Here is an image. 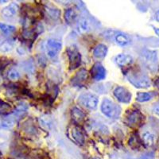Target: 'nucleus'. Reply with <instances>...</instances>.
Here are the masks:
<instances>
[{
    "mask_svg": "<svg viewBox=\"0 0 159 159\" xmlns=\"http://www.w3.org/2000/svg\"><path fill=\"white\" fill-rule=\"evenodd\" d=\"M101 111L105 116L111 119H116L121 113V108L108 98L103 99L101 104Z\"/></svg>",
    "mask_w": 159,
    "mask_h": 159,
    "instance_id": "f257e3e1",
    "label": "nucleus"
},
{
    "mask_svg": "<svg viewBox=\"0 0 159 159\" xmlns=\"http://www.w3.org/2000/svg\"><path fill=\"white\" fill-rule=\"evenodd\" d=\"M143 62L150 71H155L157 69V52L156 50L146 49L142 54Z\"/></svg>",
    "mask_w": 159,
    "mask_h": 159,
    "instance_id": "f03ea898",
    "label": "nucleus"
},
{
    "mask_svg": "<svg viewBox=\"0 0 159 159\" xmlns=\"http://www.w3.org/2000/svg\"><path fill=\"white\" fill-rule=\"evenodd\" d=\"M130 84L138 89H147L150 87V80L148 76L139 73H130L127 76Z\"/></svg>",
    "mask_w": 159,
    "mask_h": 159,
    "instance_id": "7ed1b4c3",
    "label": "nucleus"
},
{
    "mask_svg": "<svg viewBox=\"0 0 159 159\" xmlns=\"http://www.w3.org/2000/svg\"><path fill=\"white\" fill-rule=\"evenodd\" d=\"M79 103L84 107L85 108L89 110H95L96 109L99 103V97L92 93H84L79 96Z\"/></svg>",
    "mask_w": 159,
    "mask_h": 159,
    "instance_id": "20e7f679",
    "label": "nucleus"
},
{
    "mask_svg": "<svg viewBox=\"0 0 159 159\" xmlns=\"http://www.w3.org/2000/svg\"><path fill=\"white\" fill-rule=\"evenodd\" d=\"M67 53L69 56L71 70H73L79 67L81 63V55L80 53L77 48L75 45L69 46L67 49Z\"/></svg>",
    "mask_w": 159,
    "mask_h": 159,
    "instance_id": "39448f33",
    "label": "nucleus"
},
{
    "mask_svg": "<svg viewBox=\"0 0 159 159\" xmlns=\"http://www.w3.org/2000/svg\"><path fill=\"white\" fill-rule=\"evenodd\" d=\"M62 44L59 40L57 39H49L45 45V51L47 53L48 57L50 58H53L59 53V52L61 50Z\"/></svg>",
    "mask_w": 159,
    "mask_h": 159,
    "instance_id": "423d86ee",
    "label": "nucleus"
},
{
    "mask_svg": "<svg viewBox=\"0 0 159 159\" xmlns=\"http://www.w3.org/2000/svg\"><path fill=\"white\" fill-rule=\"evenodd\" d=\"M115 97L117 99L118 101L123 103H129L131 101L132 95L130 91L127 89L122 86H118L115 89L113 92Z\"/></svg>",
    "mask_w": 159,
    "mask_h": 159,
    "instance_id": "0eeeda50",
    "label": "nucleus"
},
{
    "mask_svg": "<svg viewBox=\"0 0 159 159\" xmlns=\"http://www.w3.org/2000/svg\"><path fill=\"white\" fill-rule=\"evenodd\" d=\"M91 75L95 80L99 81L106 77V69L101 64L97 62L92 66L91 69Z\"/></svg>",
    "mask_w": 159,
    "mask_h": 159,
    "instance_id": "6e6552de",
    "label": "nucleus"
},
{
    "mask_svg": "<svg viewBox=\"0 0 159 159\" xmlns=\"http://www.w3.org/2000/svg\"><path fill=\"white\" fill-rule=\"evenodd\" d=\"M19 10V6L15 2L9 4L1 11V15L4 18H12L16 16Z\"/></svg>",
    "mask_w": 159,
    "mask_h": 159,
    "instance_id": "1a4fd4ad",
    "label": "nucleus"
},
{
    "mask_svg": "<svg viewBox=\"0 0 159 159\" xmlns=\"http://www.w3.org/2000/svg\"><path fill=\"white\" fill-rule=\"evenodd\" d=\"M143 116L139 111H134L128 115L126 118V122L130 127H136L141 123Z\"/></svg>",
    "mask_w": 159,
    "mask_h": 159,
    "instance_id": "9d476101",
    "label": "nucleus"
},
{
    "mask_svg": "<svg viewBox=\"0 0 159 159\" xmlns=\"http://www.w3.org/2000/svg\"><path fill=\"white\" fill-rule=\"evenodd\" d=\"M70 137L77 144L83 145L84 143V136L77 127L74 126L70 129Z\"/></svg>",
    "mask_w": 159,
    "mask_h": 159,
    "instance_id": "9b49d317",
    "label": "nucleus"
},
{
    "mask_svg": "<svg viewBox=\"0 0 159 159\" xmlns=\"http://www.w3.org/2000/svg\"><path fill=\"white\" fill-rule=\"evenodd\" d=\"M88 79V72L85 69H80L79 72L76 73V76L72 78V84L74 85H81L82 84L84 83Z\"/></svg>",
    "mask_w": 159,
    "mask_h": 159,
    "instance_id": "f8f14e48",
    "label": "nucleus"
},
{
    "mask_svg": "<svg viewBox=\"0 0 159 159\" xmlns=\"http://www.w3.org/2000/svg\"><path fill=\"white\" fill-rule=\"evenodd\" d=\"M107 45H103V44H99L95 48L94 51H93V55L95 57L98 58V59H103L107 54Z\"/></svg>",
    "mask_w": 159,
    "mask_h": 159,
    "instance_id": "ddd939ff",
    "label": "nucleus"
},
{
    "mask_svg": "<svg viewBox=\"0 0 159 159\" xmlns=\"http://www.w3.org/2000/svg\"><path fill=\"white\" fill-rule=\"evenodd\" d=\"M133 61V58L131 56L127 54H119L116 57V62L119 66H126L127 65H130Z\"/></svg>",
    "mask_w": 159,
    "mask_h": 159,
    "instance_id": "4468645a",
    "label": "nucleus"
},
{
    "mask_svg": "<svg viewBox=\"0 0 159 159\" xmlns=\"http://www.w3.org/2000/svg\"><path fill=\"white\" fill-rule=\"evenodd\" d=\"M115 41L120 46H127L130 43V38L123 33H118L115 37Z\"/></svg>",
    "mask_w": 159,
    "mask_h": 159,
    "instance_id": "2eb2a0df",
    "label": "nucleus"
},
{
    "mask_svg": "<svg viewBox=\"0 0 159 159\" xmlns=\"http://www.w3.org/2000/svg\"><path fill=\"white\" fill-rule=\"evenodd\" d=\"M76 29L77 31L80 34H84L87 33L90 29V24L88 19L84 18H82L78 21L77 25H76Z\"/></svg>",
    "mask_w": 159,
    "mask_h": 159,
    "instance_id": "dca6fc26",
    "label": "nucleus"
},
{
    "mask_svg": "<svg viewBox=\"0 0 159 159\" xmlns=\"http://www.w3.org/2000/svg\"><path fill=\"white\" fill-rule=\"evenodd\" d=\"M78 16V14L74 8H69L65 12V19L67 23L70 24L75 22Z\"/></svg>",
    "mask_w": 159,
    "mask_h": 159,
    "instance_id": "f3484780",
    "label": "nucleus"
},
{
    "mask_svg": "<svg viewBox=\"0 0 159 159\" xmlns=\"http://www.w3.org/2000/svg\"><path fill=\"white\" fill-rule=\"evenodd\" d=\"M142 139H143V143L147 147H152L155 143V137L150 131L144 132L142 136Z\"/></svg>",
    "mask_w": 159,
    "mask_h": 159,
    "instance_id": "a211bd4d",
    "label": "nucleus"
},
{
    "mask_svg": "<svg viewBox=\"0 0 159 159\" xmlns=\"http://www.w3.org/2000/svg\"><path fill=\"white\" fill-rule=\"evenodd\" d=\"M154 96V93L153 92H139L137 94L136 99L137 101L144 103V102L150 101Z\"/></svg>",
    "mask_w": 159,
    "mask_h": 159,
    "instance_id": "6ab92c4d",
    "label": "nucleus"
},
{
    "mask_svg": "<svg viewBox=\"0 0 159 159\" xmlns=\"http://www.w3.org/2000/svg\"><path fill=\"white\" fill-rule=\"evenodd\" d=\"M72 119H74V121L76 123H81L84 119L85 114L81 110H80L77 107H74L72 110Z\"/></svg>",
    "mask_w": 159,
    "mask_h": 159,
    "instance_id": "aec40b11",
    "label": "nucleus"
},
{
    "mask_svg": "<svg viewBox=\"0 0 159 159\" xmlns=\"http://www.w3.org/2000/svg\"><path fill=\"white\" fill-rule=\"evenodd\" d=\"M14 49V42L11 40H6L0 44V51L2 52H11Z\"/></svg>",
    "mask_w": 159,
    "mask_h": 159,
    "instance_id": "412c9836",
    "label": "nucleus"
},
{
    "mask_svg": "<svg viewBox=\"0 0 159 159\" xmlns=\"http://www.w3.org/2000/svg\"><path fill=\"white\" fill-rule=\"evenodd\" d=\"M15 124V119H13L12 117H8L2 119L1 122V126L5 129H11L12 128Z\"/></svg>",
    "mask_w": 159,
    "mask_h": 159,
    "instance_id": "4be33fe9",
    "label": "nucleus"
},
{
    "mask_svg": "<svg viewBox=\"0 0 159 159\" xmlns=\"http://www.w3.org/2000/svg\"><path fill=\"white\" fill-rule=\"evenodd\" d=\"M16 28L14 25H8V24L5 23H0V30L2 33L6 34H12L13 32H15Z\"/></svg>",
    "mask_w": 159,
    "mask_h": 159,
    "instance_id": "5701e85b",
    "label": "nucleus"
},
{
    "mask_svg": "<svg viewBox=\"0 0 159 159\" xmlns=\"http://www.w3.org/2000/svg\"><path fill=\"white\" fill-rule=\"evenodd\" d=\"M11 109L12 107L9 103L4 101H0V115L8 114L11 111Z\"/></svg>",
    "mask_w": 159,
    "mask_h": 159,
    "instance_id": "b1692460",
    "label": "nucleus"
},
{
    "mask_svg": "<svg viewBox=\"0 0 159 159\" xmlns=\"http://www.w3.org/2000/svg\"><path fill=\"white\" fill-rule=\"evenodd\" d=\"M7 77L11 80H18L20 78V73L17 69H10L7 73Z\"/></svg>",
    "mask_w": 159,
    "mask_h": 159,
    "instance_id": "393cba45",
    "label": "nucleus"
},
{
    "mask_svg": "<svg viewBox=\"0 0 159 159\" xmlns=\"http://www.w3.org/2000/svg\"><path fill=\"white\" fill-rule=\"evenodd\" d=\"M46 11H47L48 15L52 18L53 19H57V18H59L60 16V11L57 8H53V7H47L46 8Z\"/></svg>",
    "mask_w": 159,
    "mask_h": 159,
    "instance_id": "a878e982",
    "label": "nucleus"
},
{
    "mask_svg": "<svg viewBox=\"0 0 159 159\" xmlns=\"http://www.w3.org/2000/svg\"><path fill=\"white\" fill-rule=\"evenodd\" d=\"M154 153H152V152H148V153H146V154H143L139 159H154Z\"/></svg>",
    "mask_w": 159,
    "mask_h": 159,
    "instance_id": "bb28decb",
    "label": "nucleus"
},
{
    "mask_svg": "<svg viewBox=\"0 0 159 159\" xmlns=\"http://www.w3.org/2000/svg\"><path fill=\"white\" fill-rule=\"evenodd\" d=\"M153 111H154V114L159 116V104L154 105V107H153Z\"/></svg>",
    "mask_w": 159,
    "mask_h": 159,
    "instance_id": "cd10ccee",
    "label": "nucleus"
},
{
    "mask_svg": "<svg viewBox=\"0 0 159 159\" xmlns=\"http://www.w3.org/2000/svg\"><path fill=\"white\" fill-rule=\"evenodd\" d=\"M155 19L157 20V22H159V10L156 11L155 13Z\"/></svg>",
    "mask_w": 159,
    "mask_h": 159,
    "instance_id": "c85d7f7f",
    "label": "nucleus"
},
{
    "mask_svg": "<svg viewBox=\"0 0 159 159\" xmlns=\"http://www.w3.org/2000/svg\"><path fill=\"white\" fill-rule=\"evenodd\" d=\"M154 32H155L156 34L159 37V28H155V29H154Z\"/></svg>",
    "mask_w": 159,
    "mask_h": 159,
    "instance_id": "c756f323",
    "label": "nucleus"
},
{
    "mask_svg": "<svg viewBox=\"0 0 159 159\" xmlns=\"http://www.w3.org/2000/svg\"><path fill=\"white\" fill-rule=\"evenodd\" d=\"M157 87L159 88V79H158V80H157Z\"/></svg>",
    "mask_w": 159,
    "mask_h": 159,
    "instance_id": "7c9ffc66",
    "label": "nucleus"
},
{
    "mask_svg": "<svg viewBox=\"0 0 159 159\" xmlns=\"http://www.w3.org/2000/svg\"><path fill=\"white\" fill-rule=\"evenodd\" d=\"M7 1H0V2H6Z\"/></svg>",
    "mask_w": 159,
    "mask_h": 159,
    "instance_id": "2f4dec72",
    "label": "nucleus"
},
{
    "mask_svg": "<svg viewBox=\"0 0 159 159\" xmlns=\"http://www.w3.org/2000/svg\"><path fill=\"white\" fill-rule=\"evenodd\" d=\"M0 82H1V77H0Z\"/></svg>",
    "mask_w": 159,
    "mask_h": 159,
    "instance_id": "473e14b6",
    "label": "nucleus"
}]
</instances>
